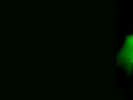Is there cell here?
I'll list each match as a JSON object with an SVG mask.
<instances>
[{
    "instance_id": "6da1fadb",
    "label": "cell",
    "mask_w": 133,
    "mask_h": 100,
    "mask_svg": "<svg viewBox=\"0 0 133 100\" xmlns=\"http://www.w3.org/2000/svg\"><path fill=\"white\" fill-rule=\"evenodd\" d=\"M119 60L126 66H133V34L125 39L123 49L120 52Z\"/></svg>"
}]
</instances>
